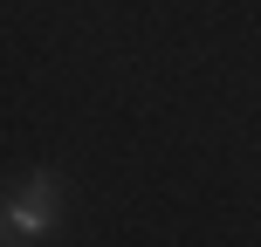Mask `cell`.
<instances>
[{
  "label": "cell",
  "instance_id": "1",
  "mask_svg": "<svg viewBox=\"0 0 261 247\" xmlns=\"http://www.w3.org/2000/svg\"><path fill=\"white\" fill-rule=\"evenodd\" d=\"M55 199H62V185H55L48 172H35V179L7 199V213H0V220H7V240H35V234H48V227H55Z\"/></svg>",
  "mask_w": 261,
  "mask_h": 247
},
{
  "label": "cell",
  "instance_id": "2",
  "mask_svg": "<svg viewBox=\"0 0 261 247\" xmlns=\"http://www.w3.org/2000/svg\"><path fill=\"white\" fill-rule=\"evenodd\" d=\"M7 247H21V240H7Z\"/></svg>",
  "mask_w": 261,
  "mask_h": 247
}]
</instances>
